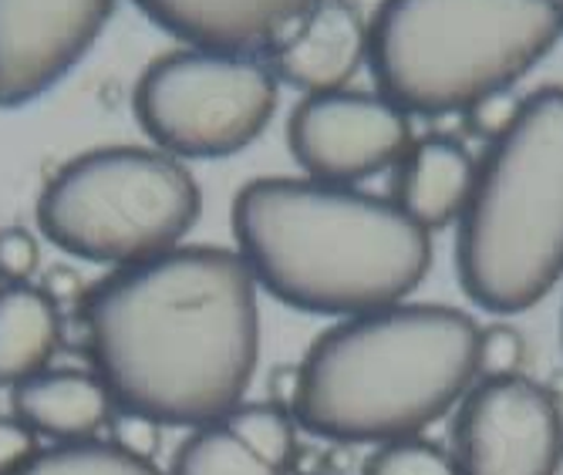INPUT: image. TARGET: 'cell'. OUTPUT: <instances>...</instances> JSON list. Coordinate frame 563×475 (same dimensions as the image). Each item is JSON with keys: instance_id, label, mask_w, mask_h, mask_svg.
<instances>
[{"instance_id": "cell-6", "label": "cell", "mask_w": 563, "mask_h": 475, "mask_svg": "<svg viewBox=\"0 0 563 475\" xmlns=\"http://www.w3.org/2000/svg\"><path fill=\"white\" fill-rule=\"evenodd\" d=\"M199 209V186L176 155L112 145L71 158L47 179L37 227L58 250L122 270L176 250Z\"/></svg>"}, {"instance_id": "cell-16", "label": "cell", "mask_w": 563, "mask_h": 475, "mask_svg": "<svg viewBox=\"0 0 563 475\" xmlns=\"http://www.w3.org/2000/svg\"><path fill=\"white\" fill-rule=\"evenodd\" d=\"M169 475H280V468L243 449L223 421H213V426L192 429L179 445Z\"/></svg>"}, {"instance_id": "cell-4", "label": "cell", "mask_w": 563, "mask_h": 475, "mask_svg": "<svg viewBox=\"0 0 563 475\" xmlns=\"http://www.w3.org/2000/svg\"><path fill=\"white\" fill-rule=\"evenodd\" d=\"M455 274L489 313H523L563 280V88L523 98L520 119L479 158L459 217Z\"/></svg>"}, {"instance_id": "cell-18", "label": "cell", "mask_w": 563, "mask_h": 475, "mask_svg": "<svg viewBox=\"0 0 563 475\" xmlns=\"http://www.w3.org/2000/svg\"><path fill=\"white\" fill-rule=\"evenodd\" d=\"M223 426L230 429V435L250 449L257 459H264L267 465L280 468L290 462L294 455V415L274 401L264 405H236Z\"/></svg>"}, {"instance_id": "cell-14", "label": "cell", "mask_w": 563, "mask_h": 475, "mask_svg": "<svg viewBox=\"0 0 563 475\" xmlns=\"http://www.w3.org/2000/svg\"><path fill=\"white\" fill-rule=\"evenodd\" d=\"M14 415L34 435L51 442H88L112 418V395L98 375L85 372H37L14 385Z\"/></svg>"}, {"instance_id": "cell-12", "label": "cell", "mask_w": 563, "mask_h": 475, "mask_svg": "<svg viewBox=\"0 0 563 475\" xmlns=\"http://www.w3.org/2000/svg\"><path fill=\"white\" fill-rule=\"evenodd\" d=\"M169 34L202 47L250 55L274 47L318 0H135Z\"/></svg>"}, {"instance_id": "cell-17", "label": "cell", "mask_w": 563, "mask_h": 475, "mask_svg": "<svg viewBox=\"0 0 563 475\" xmlns=\"http://www.w3.org/2000/svg\"><path fill=\"white\" fill-rule=\"evenodd\" d=\"M18 475H163L152 462L132 459L112 442H68L37 452Z\"/></svg>"}, {"instance_id": "cell-1", "label": "cell", "mask_w": 563, "mask_h": 475, "mask_svg": "<svg viewBox=\"0 0 563 475\" xmlns=\"http://www.w3.org/2000/svg\"><path fill=\"white\" fill-rule=\"evenodd\" d=\"M95 375L159 426L223 421L257 372V280L233 250L176 246L115 270L85 300Z\"/></svg>"}, {"instance_id": "cell-20", "label": "cell", "mask_w": 563, "mask_h": 475, "mask_svg": "<svg viewBox=\"0 0 563 475\" xmlns=\"http://www.w3.org/2000/svg\"><path fill=\"white\" fill-rule=\"evenodd\" d=\"M523 364H527V341L514 324H506V321L479 324V338H476L479 382L523 375Z\"/></svg>"}, {"instance_id": "cell-13", "label": "cell", "mask_w": 563, "mask_h": 475, "mask_svg": "<svg viewBox=\"0 0 563 475\" xmlns=\"http://www.w3.org/2000/svg\"><path fill=\"white\" fill-rule=\"evenodd\" d=\"M476 169L479 158H473V152L459 139H416L395 166L391 202L426 233H435L463 217L476 186Z\"/></svg>"}, {"instance_id": "cell-21", "label": "cell", "mask_w": 563, "mask_h": 475, "mask_svg": "<svg viewBox=\"0 0 563 475\" xmlns=\"http://www.w3.org/2000/svg\"><path fill=\"white\" fill-rule=\"evenodd\" d=\"M520 109H523V98L514 88L483 95V98H476L470 109L463 112L466 132L476 135V139H483L486 145H493L496 139H503L509 129H514V122L520 119Z\"/></svg>"}, {"instance_id": "cell-8", "label": "cell", "mask_w": 563, "mask_h": 475, "mask_svg": "<svg viewBox=\"0 0 563 475\" xmlns=\"http://www.w3.org/2000/svg\"><path fill=\"white\" fill-rule=\"evenodd\" d=\"M455 475H556L563 462V411L556 395L527 378L476 382L455 405Z\"/></svg>"}, {"instance_id": "cell-24", "label": "cell", "mask_w": 563, "mask_h": 475, "mask_svg": "<svg viewBox=\"0 0 563 475\" xmlns=\"http://www.w3.org/2000/svg\"><path fill=\"white\" fill-rule=\"evenodd\" d=\"M37 452V435L18 415L0 418V475H18L34 462Z\"/></svg>"}, {"instance_id": "cell-15", "label": "cell", "mask_w": 563, "mask_h": 475, "mask_svg": "<svg viewBox=\"0 0 563 475\" xmlns=\"http://www.w3.org/2000/svg\"><path fill=\"white\" fill-rule=\"evenodd\" d=\"M62 341L58 303L41 287L11 284L0 290V385H18L44 372Z\"/></svg>"}, {"instance_id": "cell-25", "label": "cell", "mask_w": 563, "mask_h": 475, "mask_svg": "<svg viewBox=\"0 0 563 475\" xmlns=\"http://www.w3.org/2000/svg\"><path fill=\"white\" fill-rule=\"evenodd\" d=\"M0 290H4V280H0Z\"/></svg>"}, {"instance_id": "cell-9", "label": "cell", "mask_w": 563, "mask_h": 475, "mask_svg": "<svg viewBox=\"0 0 563 475\" xmlns=\"http://www.w3.org/2000/svg\"><path fill=\"white\" fill-rule=\"evenodd\" d=\"M412 115L382 91L303 95L287 125V145L307 179L354 186L388 173L412 148Z\"/></svg>"}, {"instance_id": "cell-3", "label": "cell", "mask_w": 563, "mask_h": 475, "mask_svg": "<svg viewBox=\"0 0 563 475\" xmlns=\"http://www.w3.org/2000/svg\"><path fill=\"white\" fill-rule=\"evenodd\" d=\"M479 324L445 303H391L344 317L294 367L290 415L328 442L422 435L479 382Z\"/></svg>"}, {"instance_id": "cell-22", "label": "cell", "mask_w": 563, "mask_h": 475, "mask_svg": "<svg viewBox=\"0 0 563 475\" xmlns=\"http://www.w3.org/2000/svg\"><path fill=\"white\" fill-rule=\"evenodd\" d=\"M109 429H112V445L122 449L125 455L132 459H142V462H152L159 452V442H163V426L156 418L148 415H139V411H129V408H119L112 418H109Z\"/></svg>"}, {"instance_id": "cell-23", "label": "cell", "mask_w": 563, "mask_h": 475, "mask_svg": "<svg viewBox=\"0 0 563 475\" xmlns=\"http://www.w3.org/2000/svg\"><path fill=\"white\" fill-rule=\"evenodd\" d=\"M37 263H41V250L27 230L21 227L0 230V280L8 287L31 284V277L37 274Z\"/></svg>"}, {"instance_id": "cell-5", "label": "cell", "mask_w": 563, "mask_h": 475, "mask_svg": "<svg viewBox=\"0 0 563 475\" xmlns=\"http://www.w3.org/2000/svg\"><path fill=\"white\" fill-rule=\"evenodd\" d=\"M563 34V0H382L368 24L378 91L408 115H463L514 88Z\"/></svg>"}, {"instance_id": "cell-7", "label": "cell", "mask_w": 563, "mask_h": 475, "mask_svg": "<svg viewBox=\"0 0 563 475\" xmlns=\"http://www.w3.org/2000/svg\"><path fill=\"white\" fill-rule=\"evenodd\" d=\"M277 95V75L264 62L189 47L152 62L132 104L159 152L227 158L271 125Z\"/></svg>"}, {"instance_id": "cell-2", "label": "cell", "mask_w": 563, "mask_h": 475, "mask_svg": "<svg viewBox=\"0 0 563 475\" xmlns=\"http://www.w3.org/2000/svg\"><path fill=\"white\" fill-rule=\"evenodd\" d=\"M236 253L280 303L357 317L408 300L432 267V233L391 196L318 179H257L233 202Z\"/></svg>"}, {"instance_id": "cell-10", "label": "cell", "mask_w": 563, "mask_h": 475, "mask_svg": "<svg viewBox=\"0 0 563 475\" xmlns=\"http://www.w3.org/2000/svg\"><path fill=\"white\" fill-rule=\"evenodd\" d=\"M115 0H0V109L55 88L109 24Z\"/></svg>"}, {"instance_id": "cell-19", "label": "cell", "mask_w": 563, "mask_h": 475, "mask_svg": "<svg viewBox=\"0 0 563 475\" xmlns=\"http://www.w3.org/2000/svg\"><path fill=\"white\" fill-rule=\"evenodd\" d=\"M362 475H455V465L449 449L429 442L426 435H412L375 445Z\"/></svg>"}, {"instance_id": "cell-11", "label": "cell", "mask_w": 563, "mask_h": 475, "mask_svg": "<svg viewBox=\"0 0 563 475\" xmlns=\"http://www.w3.org/2000/svg\"><path fill=\"white\" fill-rule=\"evenodd\" d=\"M271 62L303 95L338 91L368 62V24L351 0H318L271 47Z\"/></svg>"}]
</instances>
